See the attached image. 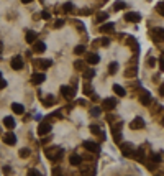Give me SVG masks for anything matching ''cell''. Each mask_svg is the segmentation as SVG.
Here are the masks:
<instances>
[{"label":"cell","mask_w":164,"mask_h":176,"mask_svg":"<svg viewBox=\"0 0 164 176\" xmlns=\"http://www.w3.org/2000/svg\"><path fill=\"white\" fill-rule=\"evenodd\" d=\"M62 25H64V21H62V20H56V23H54V28H61Z\"/></svg>","instance_id":"cell-39"},{"label":"cell","mask_w":164,"mask_h":176,"mask_svg":"<svg viewBox=\"0 0 164 176\" xmlns=\"http://www.w3.org/2000/svg\"><path fill=\"white\" fill-rule=\"evenodd\" d=\"M84 148L89 151H94V153H98L100 151V147H98V143H95V142H90V140H87V142H84Z\"/></svg>","instance_id":"cell-8"},{"label":"cell","mask_w":164,"mask_h":176,"mask_svg":"<svg viewBox=\"0 0 164 176\" xmlns=\"http://www.w3.org/2000/svg\"><path fill=\"white\" fill-rule=\"evenodd\" d=\"M52 175H61V168H54V170H52Z\"/></svg>","instance_id":"cell-43"},{"label":"cell","mask_w":164,"mask_h":176,"mask_svg":"<svg viewBox=\"0 0 164 176\" xmlns=\"http://www.w3.org/2000/svg\"><path fill=\"white\" fill-rule=\"evenodd\" d=\"M163 7H164V3H163V2H159V3H157V7H156V10H157V12H159V13H161V15H163V13H164Z\"/></svg>","instance_id":"cell-38"},{"label":"cell","mask_w":164,"mask_h":176,"mask_svg":"<svg viewBox=\"0 0 164 176\" xmlns=\"http://www.w3.org/2000/svg\"><path fill=\"white\" fill-rule=\"evenodd\" d=\"M113 8H115V10H123V8H126V3H125V2H115Z\"/></svg>","instance_id":"cell-30"},{"label":"cell","mask_w":164,"mask_h":176,"mask_svg":"<svg viewBox=\"0 0 164 176\" xmlns=\"http://www.w3.org/2000/svg\"><path fill=\"white\" fill-rule=\"evenodd\" d=\"M153 35H154V36H153L154 39H159V41H161V39H163V28H161V26H159V28H154V30H153Z\"/></svg>","instance_id":"cell-22"},{"label":"cell","mask_w":164,"mask_h":176,"mask_svg":"<svg viewBox=\"0 0 164 176\" xmlns=\"http://www.w3.org/2000/svg\"><path fill=\"white\" fill-rule=\"evenodd\" d=\"M28 176H41V173L36 171V170H30L28 171Z\"/></svg>","instance_id":"cell-37"},{"label":"cell","mask_w":164,"mask_h":176,"mask_svg":"<svg viewBox=\"0 0 164 176\" xmlns=\"http://www.w3.org/2000/svg\"><path fill=\"white\" fill-rule=\"evenodd\" d=\"M43 104L46 105V107H51L52 104H54V96L52 94H49V96H46L44 100H43Z\"/></svg>","instance_id":"cell-23"},{"label":"cell","mask_w":164,"mask_h":176,"mask_svg":"<svg viewBox=\"0 0 164 176\" xmlns=\"http://www.w3.org/2000/svg\"><path fill=\"white\" fill-rule=\"evenodd\" d=\"M41 18H43V20H49V18H51V13L46 12V10H44V12H41Z\"/></svg>","instance_id":"cell-36"},{"label":"cell","mask_w":164,"mask_h":176,"mask_svg":"<svg viewBox=\"0 0 164 176\" xmlns=\"http://www.w3.org/2000/svg\"><path fill=\"white\" fill-rule=\"evenodd\" d=\"M108 18V13H105V12H100L97 15V21L98 23H102V21H105V20Z\"/></svg>","instance_id":"cell-27"},{"label":"cell","mask_w":164,"mask_h":176,"mask_svg":"<svg viewBox=\"0 0 164 176\" xmlns=\"http://www.w3.org/2000/svg\"><path fill=\"white\" fill-rule=\"evenodd\" d=\"M69 163H71L72 166H79V165L82 163V158L79 157V155H71V157H69Z\"/></svg>","instance_id":"cell-17"},{"label":"cell","mask_w":164,"mask_h":176,"mask_svg":"<svg viewBox=\"0 0 164 176\" xmlns=\"http://www.w3.org/2000/svg\"><path fill=\"white\" fill-rule=\"evenodd\" d=\"M12 110L15 112L17 115H21V114L25 112V107H23L21 104H18V102H13V104H12Z\"/></svg>","instance_id":"cell-16"},{"label":"cell","mask_w":164,"mask_h":176,"mask_svg":"<svg viewBox=\"0 0 164 176\" xmlns=\"http://www.w3.org/2000/svg\"><path fill=\"white\" fill-rule=\"evenodd\" d=\"M122 153H123L125 157L131 158V157H133V147H131L130 143H123V145H122Z\"/></svg>","instance_id":"cell-14"},{"label":"cell","mask_w":164,"mask_h":176,"mask_svg":"<svg viewBox=\"0 0 164 176\" xmlns=\"http://www.w3.org/2000/svg\"><path fill=\"white\" fill-rule=\"evenodd\" d=\"M125 20L126 21H133V23H138L139 20H141V15L136 12H128L126 15H125Z\"/></svg>","instance_id":"cell-11"},{"label":"cell","mask_w":164,"mask_h":176,"mask_svg":"<svg viewBox=\"0 0 164 176\" xmlns=\"http://www.w3.org/2000/svg\"><path fill=\"white\" fill-rule=\"evenodd\" d=\"M23 3H30V2H33V0H21Z\"/></svg>","instance_id":"cell-46"},{"label":"cell","mask_w":164,"mask_h":176,"mask_svg":"<svg viewBox=\"0 0 164 176\" xmlns=\"http://www.w3.org/2000/svg\"><path fill=\"white\" fill-rule=\"evenodd\" d=\"M85 51V48L82 45H79V46H76V50H74V53H76V54H82V53Z\"/></svg>","instance_id":"cell-34"},{"label":"cell","mask_w":164,"mask_h":176,"mask_svg":"<svg viewBox=\"0 0 164 176\" xmlns=\"http://www.w3.org/2000/svg\"><path fill=\"white\" fill-rule=\"evenodd\" d=\"M74 68H76L77 71H84V69H85V63L79 59V61H76V63H74Z\"/></svg>","instance_id":"cell-24"},{"label":"cell","mask_w":164,"mask_h":176,"mask_svg":"<svg viewBox=\"0 0 164 176\" xmlns=\"http://www.w3.org/2000/svg\"><path fill=\"white\" fill-rule=\"evenodd\" d=\"M117 71H118V63H115V61L110 63V66H108V72H110V74H115Z\"/></svg>","instance_id":"cell-25"},{"label":"cell","mask_w":164,"mask_h":176,"mask_svg":"<svg viewBox=\"0 0 164 176\" xmlns=\"http://www.w3.org/2000/svg\"><path fill=\"white\" fill-rule=\"evenodd\" d=\"M44 153H46V157L49 160H52V161H58V160L62 158V150L61 148H46Z\"/></svg>","instance_id":"cell-1"},{"label":"cell","mask_w":164,"mask_h":176,"mask_svg":"<svg viewBox=\"0 0 164 176\" xmlns=\"http://www.w3.org/2000/svg\"><path fill=\"white\" fill-rule=\"evenodd\" d=\"M30 153H31L30 148H21V150H20V157L21 158H28L30 157Z\"/></svg>","instance_id":"cell-29"},{"label":"cell","mask_w":164,"mask_h":176,"mask_svg":"<svg viewBox=\"0 0 164 176\" xmlns=\"http://www.w3.org/2000/svg\"><path fill=\"white\" fill-rule=\"evenodd\" d=\"M148 64H149V66H154V64H156V59H154V58H149V59H148Z\"/></svg>","instance_id":"cell-42"},{"label":"cell","mask_w":164,"mask_h":176,"mask_svg":"<svg viewBox=\"0 0 164 176\" xmlns=\"http://www.w3.org/2000/svg\"><path fill=\"white\" fill-rule=\"evenodd\" d=\"M44 79H46V76L43 74V72H35L31 76V82L35 86H39L41 82H44Z\"/></svg>","instance_id":"cell-9"},{"label":"cell","mask_w":164,"mask_h":176,"mask_svg":"<svg viewBox=\"0 0 164 176\" xmlns=\"http://www.w3.org/2000/svg\"><path fill=\"white\" fill-rule=\"evenodd\" d=\"M100 43H102L104 46H108V45H110V39H108V38H102V41H100Z\"/></svg>","instance_id":"cell-41"},{"label":"cell","mask_w":164,"mask_h":176,"mask_svg":"<svg viewBox=\"0 0 164 176\" xmlns=\"http://www.w3.org/2000/svg\"><path fill=\"white\" fill-rule=\"evenodd\" d=\"M3 125H5L7 128H15V120H13V117H5L3 118Z\"/></svg>","instance_id":"cell-20"},{"label":"cell","mask_w":164,"mask_h":176,"mask_svg":"<svg viewBox=\"0 0 164 176\" xmlns=\"http://www.w3.org/2000/svg\"><path fill=\"white\" fill-rule=\"evenodd\" d=\"M25 39H26V43H33L35 39H36V33L35 31H26V35H25Z\"/></svg>","instance_id":"cell-21"},{"label":"cell","mask_w":164,"mask_h":176,"mask_svg":"<svg viewBox=\"0 0 164 176\" xmlns=\"http://www.w3.org/2000/svg\"><path fill=\"white\" fill-rule=\"evenodd\" d=\"M100 112H102V109H100V107H94V109L90 110V114L94 115V117H98V115H100Z\"/></svg>","instance_id":"cell-32"},{"label":"cell","mask_w":164,"mask_h":176,"mask_svg":"<svg viewBox=\"0 0 164 176\" xmlns=\"http://www.w3.org/2000/svg\"><path fill=\"white\" fill-rule=\"evenodd\" d=\"M113 92H115L117 96H120V97H125V96H126V91H125L122 86H118V84L113 86Z\"/></svg>","instance_id":"cell-18"},{"label":"cell","mask_w":164,"mask_h":176,"mask_svg":"<svg viewBox=\"0 0 164 176\" xmlns=\"http://www.w3.org/2000/svg\"><path fill=\"white\" fill-rule=\"evenodd\" d=\"M113 28H115V23H105V25L100 26V31L102 33H110V31H113Z\"/></svg>","instance_id":"cell-19"},{"label":"cell","mask_w":164,"mask_h":176,"mask_svg":"<svg viewBox=\"0 0 164 176\" xmlns=\"http://www.w3.org/2000/svg\"><path fill=\"white\" fill-rule=\"evenodd\" d=\"M0 76H2V72H0Z\"/></svg>","instance_id":"cell-48"},{"label":"cell","mask_w":164,"mask_h":176,"mask_svg":"<svg viewBox=\"0 0 164 176\" xmlns=\"http://www.w3.org/2000/svg\"><path fill=\"white\" fill-rule=\"evenodd\" d=\"M115 107H117V99H113V97L105 99L104 104H102V109H104V110H113Z\"/></svg>","instance_id":"cell-3"},{"label":"cell","mask_w":164,"mask_h":176,"mask_svg":"<svg viewBox=\"0 0 164 176\" xmlns=\"http://www.w3.org/2000/svg\"><path fill=\"white\" fill-rule=\"evenodd\" d=\"M62 10H64L66 13H71L72 10H74V5H72V3H69V2H67V3H64V5H62Z\"/></svg>","instance_id":"cell-28"},{"label":"cell","mask_w":164,"mask_h":176,"mask_svg":"<svg viewBox=\"0 0 164 176\" xmlns=\"http://www.w3.org/2000/svg\"><path fill=\"white\" fill-rule=\"evenodd\" d=\"M84 92L87 94V96H92V87H90L89 82H85V84H84Z\"/></svg>","instance_id":"cell-31"},{"label":"cell","mask_w":164,"mask_h":176,"mask_svg":"<svg viewBox=\"0 0 164 176\" xmlns=\"http://www.w3.org/2000/svg\"><path fill=\"white\" fill-rule=\"evenodd\" d=\"M95 76V71L94 69H84V78L85 79H92Z\"/></svg>","instance_id":"cell-26"},{"label":"cell","mask_w":164,"mask_h":176,"mask_svg":"<svg viewBox=\"0 0 164 176\" xmlns=\"http://www.w3.org/2000/svg\"><path fill=\"white\" fill-rule=\"evenodd\" d=\"M130 128H133V130H141V128H144V118L143 117H135L130 122Z\"/></svg>","instance_id":"cell-2"},{"label":"cell","mask_w":164,"mask_h":176,"mask_svg":"<svg viewBox=\"0 0 164 176\" xmlns=\"http://www.w3.org/2000/svg\"><path fill=\"white\" fill-rule=\"evenodd\" d=\"M139 102L143 105H149L151 104V94L148 91H143L141 92V96H139Z\"/></svg>","instance_id":"cell-13"},{"label":"cell","mask_w":164,"mask_h":176,"mask_svg":"<svg viewBox=\"0 0 164 176\" xmlns=\"http://www.w3.org/2000/svg\"><path fill=\"white\" fill-rule=\"evenodd\" d=\"M33 51L36 54H41V53L46 51V45L43 41H33Z\"/></svg>","instance_id":"cell-10"},{"label":"cell","mask_w":164,"mask_h":176,"mask_svg":"<svg viewBox=\"0 0 164 176\" xmlns=\"http://www.w3.org/2000/svg\"><path fill=\"white\" fill-rule=\"evenodd\" d=\"M3 142H5L7 145H15V143H17V137H15V133H13V132L5 133V135H3Z\"/></svg>","instance_id":"cell-12"},{"label":"cell","mask_w":164,"mask_h":176,"mask_svg":"<svg viewBox=\"0 0 164 176\" xmlns=\"http://www.w3.org/2000/svg\"><path fill=\"white\" fill-rule=\"evenodd\" d=\"M3 173H7V175H8V173H12V170H10V166H5V168H3Z\"/></svg>","instance_id":"cell-45"},{"label":"cell","mask_w":164,"mask_h":176,"mask_svg":"<svg viewBox=\"0 0 164 176\" xmlns=\"http://www.w3.org/2000/svg\"><path fill=\"white\" fill-rule=\"evenodd\" d=\"M98 61H100V56H98V54H95V53H89V54H87V63H89V64H97Z\"/></svg>","instance_id":"cell-15"},{"label":"cell","mask_w":164,"mask_h":176,"mask_svg":"<svg viewBox=\"0 0 164 176\" xmlns=\"http://www.w3.org/2000/svg\"><path fill=\"white\" fill-rule=\"evenodd\" d=\"M10 66H12L15 71L23 69V58H21V56H15V58H12V61H10Z\"/></svg>","instance_id":"cell-5"},{"label":"cell","mask_w":164,"mask_h":176,"mask_svg":"<svg viewBox=\"0 0 164 176\" xmlns=\"http://www.w3.org/2000/svg\"><path fill=\"white\" fill-rule=\"evenodd\" d=\"M61 94H62L66 99H72L76 96V89L71 87V86H62V87H61Z\"/></svg>","instance_id":"cell-4"},{"label":"cell","mask_w":164,"mask_h":176,"mask_svg":"<svg viewBox=\"0 0 164 176\" xmlns=\"http://www.w3.org/2000/svg\"><path fill=\"white\" fill-rule=\"evenodd\" d=\"M33 63H35V66L39 68V69H48V68H51V64H52L49 59H35Z\"/></svg>","instance_id":"cell-7"},{"label":"cell","mask_w":164,"mask_h":176,"mask_svg":"<svg viewBox=\"0 0 164 176\" xmlns=\"http://www.w3.org/2000/svg\"><path fill=\"white\" fill-rule=\"evenodd\" d=\"M151 158H153V161H154V163H161V160H163V157H161V155H157V153H156V155H153Z\"/></svg>","instance_id":"cell-35"},{"label":"cell","mask_w":164,"mask_h":176,"mask_svg":"<svg viewBox=\"0 0 164 176\" xmlns=\"http://www.w3.org/2000/svg\"><path fill=\"white\" fill-rule=\"evenodd\" d=\"M3 87H7V81L0 76V89H3Z\"/></svg>","instance_id":"cell-40"},{"label":"cell","mask_w":164,"mask_h":176,"mask_svg":"<svg viewBox=\"0 0 164 176\" xmlns=\"http://www.w3.org/2000/svg\"><path fill=\"white\" fill-rule=\"evenodd\" d=\"M90 132L94 133V135H100V133H102V132H100V128H98L97 125H92V127H90Z\"/></svg>","instance_id":"cell-33"},{"label":"cell","mask_w":164,"mask_h":176,"mask_svg":"<svg viewBox=\"0 0 164 176\" xmlns=\"http://www.w3.org/2000/svg\"><path fill=\"white\" fill-rule=\"evenodd\" d=\"M2 48H3V45H2V41H0V53H2Z\"/></svg>","instance_id":"cell-47"},{"label":"cell","mask_w":164,"mask_h":176,"mask_svg":"<svg viewBox=\"0 0 164 176\" xmlns=\"http://www.w3.org/2000/svg\"><path fill=\"white\" fill-rule=\"evenodd\" d=\"M51 132V125L48 124V122H41L38 127V135L39 137H43V135H48Z\"/></svg>","instance_id":"cell-6"},{"label":"cell","mask_w":164,"mask_h":176,"mask_svg":"<svg viewBox=\"0 0 164 176\" xmlns=\"http://www.w3.org/2000/svg\"><path fill=\"white\" fill-rule=\"evenodd\" d=\"M80 13H82V15H90V10H89V8H84V10H82V12H80Z\"/></svg>","instance_id":"cell-44"}]
</instances>
